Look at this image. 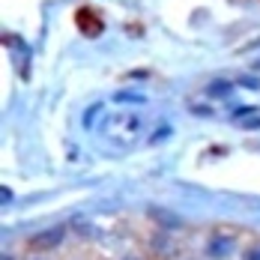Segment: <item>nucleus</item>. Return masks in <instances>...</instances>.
Returning <instances> with one entry per match:
<instances>
[{
    "instance_id": "obj_1",
    "label": "nucleus",
    "mask_w": 260,
    "mask_h": 260,
    "mask_svg": "<svg viewBox=\"0 0 260 260\" xmlns=\"http://www.w3.org/2000/svg\"><path fill=\"white\" fill-rule=\"evenodd\" d=\"M245 260H260V248H254V251H248V257Z\"/></svg>"
}]
</instances>
